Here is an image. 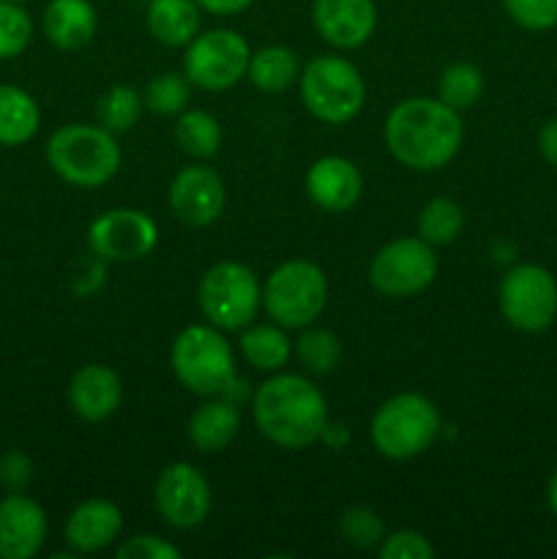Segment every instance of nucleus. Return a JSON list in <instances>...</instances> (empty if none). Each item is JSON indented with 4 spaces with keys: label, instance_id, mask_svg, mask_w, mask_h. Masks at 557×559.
Masks as SVG:
<instances>
[{
    "label": "nucleus",
    "instance_id": "1",
    "mask_svg": "<svg viewBox=\"0 0 557 559\" xmlns=\"http://www.w3.org/2000/svg\"><path fill=\"white\" fill-rule=\"evenodd\" d=\"M464 140L459 109L440 98H404L386 118V145L391 156L415 173L442 169Z\"/></svg>",
    "mask_w": 557,
    "mask_h": 559
},
{
    "label": "nucleus",
    "instance_id": "2",
    "mask_svg": "<svg viewBox=\"0 0 557 559\" xmlns=\"http://www.w3.org/2000/svg\"><path fill=\"white\" fill-rule=\"evenodd\" d=\"M254 424L273 445L300 451L322 440L328 429V402L320 388L300 374H273L251 399Z\"/></svg>",
    "mask_w": 557,
    "mask_h": 559
},
{
    "label": "nucleus",
    "instance_id": "3",
    "mask_svg": "<svg viewBox=\"0 0 557 559\" xmlns=\"http://www.w3.org/2000/svg\"><path fill=\"white\" fill-rule=\"evenodd\" d=\"M123 151L104 126H60L47 142V164L52 173L76 189H98L118 175Z\"/></svg>",
    "mask_w": 557,
    "mask_h": 559
},
{
    "label": "nucleus",
    "instance_id": "4",
    "mask_svg": "<svg viewBox=\"0 0 557 559\" xmlns=\"http://www.w3.org/2000/svg\"><path fill=\"white\" fill-rule=\"evenodd\" d=\"M440 429L442 420L431 399L420 393H396L380 404L371 418V442L380 456L404 462L429 451Z\"/></svg>",
    "mask_w": 557,
    "mask_h": 559
},
{
    "label": "nucleus",
    "instance_id": "5",
    "mask_svg": "<svg viewBox=\"0 0 557 559\" xmlns=\"http://www.w3.org/2000/svg\"><path fill=\"white\" fill-rule=\"evenodd\" d=\"M169 364L186 391L197 396H222L235 380V355L216 325H189L175 336Z\"/></svg>",
    "mask_w": 557,
    "mask_h": 559
},
{
    "label": "nucleus",
    "instance_id": "6",
    "mask_svg": "<svg viewBox=\"0 0 557 559\" xmlns=\"http://www.w3.org/2000/svg\"><path fill=\"white\" fill-rule=\"evenodd\" d=\"M300 98L317 120L344 126L358 118L366 104V82L349 60L317 55L300 69Z\"/></svg>",
    "mask_w": 557,
    "mask_h": 559
},
{
    "label": "nucleus",
    "instance_id": "7",
    "mask_svg": "<svg viewBox=\"0 0 557 559\" xmlns=\"http://www.w3.org/2000/svg\"><path fill=\"white\" fill-rule=\"evenodd\" d=\"M328 304V278L309 260H289L268 276L262 306L282 328H309Z\"/></svg>",
    "mask_w": 557,
    "mask_h": 559
},
{
    "label": "nucleus",
    "instance_id": "8",
    "mask_svg": "<svg viewBox=\"0 0 557 559\" xmlns=\"http://www.w3.org/2000/svg\"><path fill=\"white\" fill-rule=\"evenodd\" d=\"M262 306V287L244 262H218L200 282V309L218 331H244Z\"/></svg>",
    "mask_w": 557,
    "mask_h": 559
},
{
    "label": "nucleus",
    "instance_id": "9",
    "mask_svg": "<svg viewBox=\"0 0 557 559\" xmlns=\"http://www.w3.org/2000/svg\"><path fill=\"white\" fill-rule=\"evenodd\" d=\"M251 47L238 31L213 27L186 44L183 74L202 91H229L249 71Z\"/></svg>",
    "mask_w": 557,
    "mask_h": 559
},
{
    "label": "nucleus",
    "instance_id": "10",
    "mask_svg": "<svg viewBox=\"0 0 557 559\" xmlns=\"http://www.w3.org/2000/svg\"><path fill=\"white\" fill-rule=\"evenodd\" d=\"M497 300L508 325L541 333L557 320V278L544 265L522 262L502 276Z\"/></svg>",
    "mask_w": 557,
    "mask_h": 559
},
{
    "label": "nucleus",
    "instance_id": "11",
    "mask_svg": "<svg viewBox=\"0 0 557 559\" xmlns=\"http://www.w3.org/2000/svg\"><path fill=\"white\" fill-rule=\"evenodd\" d=\"M435 246L424 238H399L382 246L369 267V282L388 298H410L424 293L437 278Z\"/></svg>",
    "mask_w": 557,
    "mask_h": 559
},
{
    "label": "nucleus",
    "instance_id": "12",
    "mask_svg": "<svg viewBox=\"0 0 557 559\" xmlns=\"http://www.w3.org/2000/svg\"><path fill=\"white\" fill-rule=\"evenodd\" d=\"M87 243L104 262H137L156 249L158 227L137 207H115L91 224Z\"/></svg>",
    "mask_w": 557,
    "mask_h": 559
},
{
    "label": "nucleus",
    "instance_id": "13",
    "mask_svg": "<svg viewBox=\"0 0 557 559\" xmlns=\"http://www.w3.org/2000/svg\"><path fill=\"white\" fill-rule=\"evenodd\" d=\"M213 506L211 484L189 462H175L156 480V508L175 530L200 527Z\"/></svg>",
    "mask_w": 557,
    "mask_h": 559
},
{
    "label": "nucleus",
    "instance_id": "14",
    "mask_svg": "<svg viewBox=\"0 0 557 559\" xmlns=\"http://www.w3.org/2000/svg\"><path fill=\"white\" fill-rule=\"evenodd\" d=\"M169 207L186 227H211L224 211V180L208 164H189L173 178L167 191Z\"/></svg>",
    "mask_w": 557,
    "mask_h": 559
},
{
    "label": "nucleus",
    "instance_id": "15",
    "mask_svg": "<svg viewBox=\"0 0 557 559\" xmlns=\"http://www.w3.org/2000/svg\"><path fill=\"white\" fill-rule=\"evenodd\" d=\"M311 25L317 36L336 49H358L375 36V0H315Z\"/></svg>",
    "mask_w": 557,
    "mask_h": 559
},
{
    "label": "nucleus",
    "instance_id": "16",
    "mask_svg": "<svg viewBox=\"0 0 557 559\" xmlns=\"http://www.w3.org/2000/svg\"><path fill=\"white\" fill-rule=\"evenodd\" d=\"M47 513L22 491L0 500V559H33L47 540Z\"/></svg>",
    "mask_w": 557,
    "mask_h": 559
},
{
    "label": "nucleus",
    "instance_id": "17",
    "mask_svg": "<svg viewBox=\"0 0 557 559\" xmlns=\"http://www.w3.org/2000/svg\"><path fill=\"white\" fill-rule=\"evenodd\" d=\"M306 191L320 211L344 213L364 194V175L349 158L322 156L306 173Z\"/></svg>",
    "mask_w": 557,
    "mask_h": 559
},
{
    "label": "nucleus",
    "instance_id": "18",
    "mask_svg": "<svg viewBox=\"0 0 557 559\" xmlns=\"http://www.w3.org/2000/svg\"><path fill=\"white\" fill-rule=\"evenodd\" d=\"M120 402H123V385L109 366L87 364L71 377L69 404L76 418L87 424H102L118 413Z\"/></svg>",
    "mask_w": 557,
    "mask_h": 559
},
{
    "label": "nucleus",
    "instance_id": "19",
    "mask_svg": "<svg viewBox=\"0 0 557 559\" xmlns=\"http://www.w3.org/2000/svg\"><path fill=\"white\" fill-rule=\"evenodd\" d=\"M123 533V513L109 500H85L69 513L63 527L66 544L76 555H93L115 540Z\"/></svg>",
    "mask_w": 557,
    "mask_h": 559
},
{
    "label": "nucleus",
    "instance_id": "20",
    "mask_svg": "<svg viewBox=\"0 0 557 559\" xmlns=\"http://www.w3.org/2000/svg\"><path fill=\"white\" fill-rule=\"evenodd\" d=\"M42 31L55 49L76 52L96 36V5L91 0H49L42 14Z\"/></svg>",
    "mask_w": 557,
    "mask_h": 559
},
{
    "label": "nucleus",
    "instance_id": "21",
    "mask_svg": "<svg viewBox=\"0 0 557 559\" xmlns=\"http://www.w3.org/2000/svg\"><path fill=\"white\" fill-rule=\"evenodd\" d=\"M240 431L238 402L227 396H208L189 418V440L200 453H218L235 442Z\"/></svg>",
    "mask_w": 557,
    "mask_h": 559
},
{
    "label": "nucleus",
    "instance_id": "22",
    "mask_svg": "<svg viewBox=\"0 0 557 559\" xmlns=\"http://www.w3.org/2000/svg\"><path fill=\"white\" fill-rule=\"evenodd\" d=\"M200 5L197 0H151L145 25L162 47H186L200 33Z\"/></svg>",
    "mask_w": 557,
    "mask_h": 559
},
{
    "label": "nucleus",
    "instance_id": "23",
    "mask_svg": "<svg viewBox=\"0 0 557 559\" xmlns=\"http://www.w3.org/2000/svg\"><path fill=\"white\" fill-rule=\"evenodd\" d=\"M42 129V109L27 91L0 85V147L27 145Z\"/></svg>",
    "mask_w": 557,
    "mask_h": 559
},
{
    "label": "nucleus",
    "instance_id": "24",
    "mask_svg": "<svg viewBox=\"0 0 557 559\" xmlns=\"http://www.w3.org/2000/svg\"><path fill=\"white\" fill-rule=\"evenodd\" d=\"M249 82L265 93H282L289 85H295L300 76V60L295 49L273 44V47H262L251 52L249 71H246Z\"/></svg>",
    "mask_w": 557,
    "mask_h": 559
},
{
    "label": "nucleus",
    "instance_id": "25",
    "mask_svg": "<svg viewBox=\"0 0 557 559\" xmlns=\"http://www.w3.org/2000/svg\"><path fill=\"white\" fill-rule=\"evenodd\" d=\"M240 355L260 371H278L293 355V342L282 325H249L238 342Z\"/></svg>",
    "mask_w": 557,
    "mask_h": 559
},
{
    "label": "nucleus",
    "instance_id": "26",
    "mask_svg": "<svg viewBox=\"0 0 557 559\" xmlns=\"http://www.w3.org/2000/svg\"><path fill=\"white\" fill-rule=\"evenodd\" d=\"M175 140L186 156L208 162L222 147V126L205 109H183L175 123Z\"/></svg>",
    "mask_w": 557,
    "mask_h": 559
},
{
    "label": "nucleus",
    "instance_id": "27",
    "mask_svg": "<svg viewBox=\"0 0 557 559\" xmlns=\"http://www.w3.org/2000/svg\"><path fill=\"white\" fill-rule=\"evenodd\" d=\"M142 112H145V102L137 87L129 85H112L96 104V120L112 134H123L140 123Z\"/></svg>",
    "mask_w": 557,
    "mask_h": 559
},
{
    "label": "nucleus",
    "instance_id": "28",
    "mask_svg": "<svg viewBox=\"0 0 557 559\" xmlns=\"http://www.w3.org/2000/svg\"><path fill=\"white\" fill-rule=\"evenodd\" d=\"M484 93V74L475 63L459 60V63L446 66L437 82V98L453 109H470Z\"/></svg>",
    "mask_w": 557,
    "mask_h": 559
},
{
    "label": "nucleus",
    "instance_id": "29",
    "mask_svg": "<svg viewBox=\"0 0 557 559\" xmlns=\"http://www.w3.org/2000/svg\"><path fill=\"white\" fill-rule=\"evenodd\" d=\"M464 213L448 197H435L426 202L418 216V233L429 246H448L462 235Z\"/></svg>",
    "mask_w": 557,
    "mask_h": 559
},
{
    "label": "nucleus",
    "instance_id": "30",
    "mask_svg": "<svg viewBox=\"0 0 557 559\" xmlns=\"http://www.w3.org/2000/svg\"><path fill=\"white\" fill-rule=\"evenodd\" d=\"M295 355L311 374H331L342 364V342L328 328H306L295 342Z\"/></svg>",
    "mask_w": 557,
    "mask_h": 559
},
{
    "label": "nucleus",
    "instance_id": "31",
    "mask_svg": "<svg viewBox=\"0 0 557 559\" xmlns=\"http://www.w3.org/2000/svg\"><path fill=\"white\" fill-rule=\"evenodd\" d=\"M191 82L186 80V74H175V71H164L156 74L142 91V102L145 109H151L153 115H162V118H173L180 115L189 104Z\"/></svg>",
    "mask_w": 557,
    "mask_h": 559
},
{
    "label": "nucleus",
    "instance_id": "32",
    "mask_svg": "<svg viewBox=\"0 0 557 559\" xmlns=\"http://www.w3.org/2000/svg\"><path fill=\"white\" fill-rule=\"evenodd\" d=\"M33 38V20L22 3L0 0V60L20 58Z\"/></svg>",
    "mask_w": 557,
    "mask_h": 559
},
{
    "label": "nucleus",
    "instance_id": "33",
    "mask_svg": "<svg viewBox=\"0 0 557 559\" xmlns=\"http://www.w3.org/2000/svg\"><path fill=\"white\" fill-rule=\"evenodd\" d=\"M339 535L355 549H375L386 538V524L371 508H349L339 519Z\"/></svg>",
    "mask_w": 557,
    "mask_h": 559
},
{
    "label": "nucleus",
    "instance_id": "34",
    "mask_svg": "<svg viewBox=\"0 0 557 559\" xmlns=\"http://www.w3.org/2000/svg\"><path fill=\"white\" fill-rule=\"evenodd\" d=\"M506 14L524 31L544 33L557 27V0H502Z\"/></svg>",
    "mask_w": 557,
    "mask_h": 559
},
{
    "label": "nucleus",
    "instance_id": "35",
    "mask_svg": "<svg viewBox=\"0 0 557 559\" xmlns=\"http://www.w3.org/2000/svg\"><path fill=\"white\" fill-rule=\"evenodd\" d=\"M382 559H431L435 557V546L415 530H396V533L386 535L380 544Z\"/></svg>",
    "mask_w": 557,
    "mask_h": 559
},
{
    "label": "nucleus",
    "instance_id": "36",
    "mask_svg": "<svg viewBox=\"0 0 557 559\" xmlns=\"http://www.w3.org/2000/svg\"><path fill=\"white\" fill-rule=\"evenodd\" d=\"M115 555H118V559H180L183 557L178 546L158 538V535H134V538L123 540Z\"/></svg>",
    "mask_w": 557,
    "mask_h": 559
},
{
    "label": "nucleus",
    "instance_id": "37",
    "mask_svg": "<svg viewBox=\"0 0 557 559\" xmlns=\"http://www.w3.org/2000/svg\"><path fill=\"white\" fill-rule=\"evenodd\" d=\"M33 480V462L22 451L0 456V486L5 491H25Z\"/></svg>",
    "mask_w": 557,
    "mask_h": 559
},
{
    "label": "nucleus",
    "instance_id": "38",
    "mask_svg": "<svg viewBox=\"0 0 557 559\" xmlns=\"http://www.w3.org/2000/svg\"><path fill=\"white\" fill-rule=\"evenodd\" d=\"M251 3L254 0H197V5L213 16H235L249 9Z\"/></svg>",
    "mask_w": 557,
    "mask_h": 559
},
{
    "label": "nucleus",
    "instance_id": "39",
    "mask_svg": "<svg viewBox=\"0 0 557 559\" xmlns=\"http://www.w3.org/2000/svg\"><path fill=\"white\" fill-rule=\"evenodd\" d=\"M538 151L552 167H557V118L546 120L538 131Z\"/></svg>",
    "mask_w": 557,
    "mask_h": 559
},
{
    "label": "nucleus",
    "instance_id": "40",
    "mask_svg": "<svg viewBox=\"0 0 557 559\" xmlns=\"http://www.w3.org/2000/svg\"><path fill=\"white\" fill-rule=\"evenodd\" d=\"M546 502H549L552 516L557 519V469H555V473H552L549 486H546Z\"/></svg>",
    "mask_w": 557,
    "mask_h": 559
},
{
    "label": "nucleus",
    "instance_id": "41",
    "mask_svg": "<svg viewBox=\"0 0 557 559\" xmlns=\"http://www.w3.org/2000/svg\"><path fill=\"white\" fill-rule=\"evenodd\" d=\"M11 3H27V0H11Z\"/></svg>",
    "mask_w": 557,
    "mask_h": 559
}]
</instances>
